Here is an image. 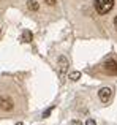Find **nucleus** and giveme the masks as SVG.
<instances>
[{
    "instance_id": "10",
    "label": "nucleus",
    "mask_w": 117,
    "mask_h": 125,
    "mask_svg": "<svg viewBox=\"0 0 117 125\" xmlns=\"http://www.w3.org/2000/svg\"><path fill=\"white\" fill-rule=\"evenodd\" d=\"M86 125H97V122H95V120H93V119H87Z\"/></svg>"
},
{
    "instance_id": "14",
    "label": "nucleus",
    "mask_w": 117,
    "mask_h": 125,
    "mask_svg": "<svg viewBox=\"0 0 117 125\" xmlns=\"http://www.w3.org/2000/svg\"><path fill=\"white\" fill-rule=\"evenodd\" d=\"M16 125H24V124H22V122H18V124H16Z\"/></svg>"
},
{
    "instance_id": "6",
    "label": "nucleus",
    "mask_w": 117,
    "mask_h": 125,
    "mask_svg": "<svg viewBox=\"0 0 117 125\" xmlns=\"http://www.w3.org/2000/svg\"><path fill=\"white\" fill-rule=\"evenodd\" d=\"M58 63H60V70L62 71H65L68 68V60L65 57H60V59H58Z\"/></svg>"
},
{
    "instance_id": "7",
    "label": "nucleus",
    "mask_w": 117,
    "mask_h": 125,
    "mask_svg": "<svg viewBox=\"0 0 117 125\" xmlns=\"http://www.w3.org/2000/svg\"><path fill=\"white\" fill-rule=\"evenodd\" d=\"M29 8H30L32 11H38V3L35 2V0H29Z\"/></svg>"
},
{
    "instance_id": "4",
    "label": "nucleus",
    "mask_w": 117,
    "mask_h": 125,
    "mask_svg": "<svg viewBox=\"0 0 117 125\" xmlns=\"http://www.w3.org/2000/svg\"><path fill=\"white\" fill-rule=\"evenodd\" d=\"M0 109L3 111H11L13 109V101L8 97H0Z\"/></svg>"
},
{
    "instance_id": "1",
    "label": "nucleus",
    "mask_w": 117,
    "mask_h": 125,
    "mask_svg": "<svg viewBox=\"0 0 117 125\" xmlns=\"http://www.w3.org/2000/svg\"><path fill=\"white\" fill-rule=\"evenodd\" d=\"M114 6V0H95V10L100 14H106L109 13Z\"/></svg>"
},
{
    "instance_id": "5",
    "label": "nucleus",
    "mask_w": 117,
    "mask_h": 125,
    "mask_svg": "<svg viewBox=\"0 0 117 125\" xmlns=\"http://www.w3.org/2000/svg\"><path fill=\"white\" fill-rule=\"evenodd\" d=\"M22 41L24 43H30L32 41V32H29V30L22 32Z\"/></svg>"
},
{
    "instance_id": "3",
    "label": "nucleus",
    "mask_w": 117,
    "mask_h": 125,
    "mask_svg": "<svg viewBox=\"0 0 117 125\" xmlns=\"http://www.w3.org/2000/svg\"><path fill=\"white\" fill-rule=\"evenodd\" d=\"M111 95H112V90L109 87H103L101 90L98 92V97H100V100H101L103 103H108V101L111 100Z\"/></svg>"
},
{
    "instance_id": "13",
    "label": "nucleus",
    "mask_w": 117,
    "mask_h": 125,
    "mask_svg": "<svg viewBox=\"0 0 117 125\" xmlns=\"http://www.w3.org/2000/svg\"><path fill=\"white\" fill-rule=\"evenodd\" d=\"M114 25H116V29H117V16H116V19H114Z\"/></svg>"
},
{
    "instance_id": "9",
    "label": "nucleus",
    "mask_w": 117,
    "mask_h": 125,
    "mask_svg": "<svg viewBox=\"0 0 117 125\" xmlns=\"http://www.w3.org/2000/svg\"><path fill=\"white\" fill-rule=\"evenodd\" d=\"M52 109H54V106L48 108V109H46V111H44V113H43V117H49V114L52 113Z\"/></svg>"
},
{
    "instance_id": "12",
    "label": "nucleus",
    "mask_w": 117,
    "mask_h": 125,
    "mask_svg": "<svg viewBox=\"0 0 117 125\" xmlns=\"http://www.w3.org/2000/svg\"><path fill=\"white\" fill-rule=\"evenodd\" d=\"M74 125H82V124H81L79 120H74Z\"/></svg>"
},
{
    "instance_id": "2",
    "label": "nucleus",
    "mask_w": 117,
    "mask_h": 125,
    "mask_svg": "<svg viewBox=\"0 0 117 125\" xmlns=\"http://www.w3.org/2000/svg\"><path fill=\"white\" fill-rule=\"evenodd\" d=\"M103 70H105V73L108 74H117V62L116 60H108L105 63V67H103Z\"/></svg>"
},
{
    "instance_id": "11",
    "label": "nucleus",
    "mask_w": 117,
    "mask_h": 125,
    "mask_svg": "<svg viewBox=\"0 0 117 125\" xmlns=\"http://www.w3.org/2000/svg\"><path fill=\"white\" fill-rule=\"evenodd\" d=\"M46 3H49V5H56V0H46Z\"/></svg>"
},
{
    "instance_id": "8",
    "label": "nucleus",
    "mask_w": 117,
    "mask_h": 125,
    "mask_svg": "<svg viewBox=\"0 0 117 125\" xmlns=\"http://www.w3.org/2000/svg\"><path fill=\"white\" fill-rule=\"evenodd\" d=\"M79 78H81V73H79V71H73V73H70V79L78 81Z\"/></svg>"
}]
</instances>
